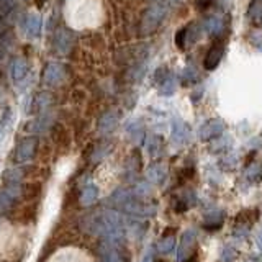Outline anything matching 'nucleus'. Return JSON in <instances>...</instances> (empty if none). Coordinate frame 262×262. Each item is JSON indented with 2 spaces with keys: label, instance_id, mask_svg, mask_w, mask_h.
<instances>
[{
  "label": "nucleus",
  "instance_id": "nucleus-13",
  "mask_svg": "<svg viewBox=\"0 0 262 262\" xmlns=\"http://www.w3.org/2000/svg\"><path fill=\"white\" fill-rule=\"evenodd\" d=\"M196 79H199V74H196V71L192 68V66H188V68L185 69V72H184L185 84H192V82H195Z\"/></svg>",
  "mask_w": 262,
  "mask_h": 262
},
{
  "label": "nucleus",
  "instance_id": "nucleus-20",
  "mask_svg": "<svg viewBox=\"0 0 262 262\" xmlns=\"http://www.w3.org/2000/svg\"><path fill=\"white\" fill-rule=\"evenodd\" d=\"M259 246H260V249H262V233H260V236H259Z\"/></svg>",
  "mask_w": 262,
  "mask_h": 262
},
{
  "label": "nucleus",
  "instance_id": "nucleus-23",
  "mask_svg": "<svg viewBox=\"0 0 262 262\" xmlns=\"http://www.w3.org/2000/svg\"><path fill=\"white\" fill-rule=\"evenodd\" d=\"M161 262H164V260H161Z\"/></svg>",
  "mask_w": 262,
  "mask_h": 262
},
{
  "label": "nucleus",
  "instance_id": "nucleus-3",
  "mask_svg": "<svg viewBox=\"0 0 262 262\" xmlns=\"http://www.w3.org/2000/svg\"><path fill=\"white\" fill-rule=\"evenodd\" d=\"M225 131V123L218 120V118H213V120H208L205 121L203 125L200 126L199 129V136L202 141H208L211 138H216L218 135H221Z\"/></svg>",
  "mask_w": 262,
  "mask_h": 262
},
{
  "label": "nucleus",
  "instance_id": "nucleus-22",
  "mask_svg": "<svg viewBox=\"0 0 262 262\" xmlns=\"http://www.w3.org/2000/svg\"><path fill=\"white\" fill-rule=\"evenodd\" d=\"M249 262H257V259H254V260H249Z\"/></svg>",
  "mask_w": 262,
  "mask_h": 262
},
{
  "label": "nucleus",
  "instance_id": "nucleus-7",
  "mask_svg": "<svg viewBox=\"0 0 262 262\" xmlns=\"http://www.w3.org/2000/svg\"><path fill=\"white\" fill-rule=\"evenodd\" d=\"M223 220H225L223 211H220V210L210 211L203 218V228L205 229H220L223 226Z\"/></svg>",
  "mask_w": 262,
  "mask_h": 262
},
{
  "label": "nucleus",
  "instance_id": "nucleus-17",
  "mask_svg": "<svg viewBox=\"0 0 262 262\" xmlns=\"http://www.w3.org/2000/svg\"><path fill=\"white\" fill-rule=\"evenodd\" d=\"M260 170H262V164H252V166L248 169V172H246V174H248L249 177H252V176H259V174H260Z\"/></svg>",
  "mask_w": 262,
  "mask_h": 262
},
{
  "label": "nucleus",
  "instance_id": "nucleus-11",
  "mask_svg": "<svg viewBox=\"0 0 262 262\" xmlns=\"http://www.w3.org/2000/svg\"><path fill=\"white\" fill-rule=\"evenodd\" d=\"M159 147H161V139L156 138V136H149L147 138V152L151 156H156L159 152Z\"/></svg>",
  "mask_w": 262,
  "mask_h": 262
},
{
  "label": "nucleus",
  "instance_id": "nucleus-21",
  "mask_svg": "<svg viewBox=\"0 0 262 262\" xmlns=\"http://www.w3.org/2000/svg\"><path fill=\"white\" fill-rule=\"evenodd\" d=\"M156 2H164V0H156ZM170 2H172V0H170Z\"/></svg>",
  "mask_w": 262,
  "mask_h": 262
},
{
  "label": "nucleus",
  "instance_id": "nucleus-10",
  "mask_svg": "<svg viewBox=\"0 0 262 262\" xmlns=\"http://www.w3.org/2000/svg\"><path fill=\"white\" fill-rule=\"evenodd\" d=\"M176 77H172V76H169V77H166L162 82H161V87H159V90H161V94L162 95H172L176 92V87H177V84H176Z\"/></svg>",
  "mask_w": 262,
  "mask_h": 262
},
{
  "label": "nucleus",
  "instance_id": "nucleus-9",
  "mask_svg": "<svg viewBox=\"0 0 262 262\" xmlns=\"http://www.w3.org/2000/svg\"><path fill=\"white\" fill-rule=\"evenodd\" d=\"M205 28H207V31L211 33V35H218V33L223 31L225 23H223V20L220 18V16L211 15V16H208V20L205 21Z\"/></svg>",
  "mask_w": 262,
  "mask_h": 262
},
{
  "label": "nucleus",
  "instance_id": "nucleus-14",
  "mask_svg": "<svg viewBox=\"0 0 262 262\" xmlns=\"http://www.w3.org/2000/svg\"><path fill=\"white\" fill-rule=\"evenodd\" d=\"M237 256V252L234 248H231V246H226V248L223 249V260L225 262H233Z\"/></svg>",
  "mask_w": 262,
  "mask_h": 262
},
{
  "label": "nucleus",
  "instance_id": "nucleus-5",
  "mask_svg": "<svg viewBox=\"0 0 262 262\" xmlns=\"http://www.w3.org/2000/svg\"><path fill=\"white\" fill-rule=\"evenodd\" d=\"M223 53H225V46L223 45H221V43L213 45L210 48V51L207 53V57H205V62H203L205 69H208V71L215 69L216 66L220 64L221 57H223Z\"/></svg>",
  "mask_w": 262,
  "mask_h": 262
},
{
  "label": "nucleus",
  "instance_id": "nucleus-16",
  "mask_svg": "<svg viewBox=\"0 0 262 262\" xmlns=\"http://www.w3.org/2000/svg\"><path fill=\"white\" fill-rule=\"evenodd\" d=\"M105 262H123L121 254L117 251H110L108 254L105 256Z\"/></svg>",
  "mask_w": 262,
  "mask_h": 262
},
{
  "label": "nucleus",
  "instance_id": "nucleus-19",
  "mask_svg": "<svg viewBox=\"0 0 262 262\" xmlns=\"http://www.w3.org/2000/svg\"><path fill=\"white\" fill-rule=\"evenodd\" d=\"M152 256H154V252H152V249H149V251H147L146 256H144L143 262H152Z\"/></svg>",
  "mask_w": 262,
  "mask_h": 262
},
{
  "label": "nucleus",
  "instance_id": "nucleus-12",
  "mask_svg": "<svg viewBox=\"0 0 262 262\" xmlns=\"http://www.w3.org/2000/svg\"><path fill=\"white\" fill-rule=\"evenodd\" d=\"M95 196H97V188L90 185V187L85 188L84 193H82V203L87 205V203H90V202H94V200H95Z\"/></svg>",
  "mask_w": 262,
  "mask_h": 262
},
{
  "label": "nucleus",
  "instance_id": "nucleus-18",
  "mask_svg": "<svg viewBox=\"0 0 262 262\" xmlns=\"http://www.w3.org/2000/svg\"><path fill=\"white\" fill-rule=\"evenodd\" d=\"M147 193H149V185H147V184H139L136 187V195L147 196Z\"/></svg>",
  "mask_w": 262,
  "mask_h": 262
},
{
  "label": "nucleus",
  "instance_id": "nucleus-4",
  "mask_svg": "<svg viewBox=\"0 0 262 262\" xmlns=\"http://www.w3.org/2000/svg\"><path fill=\"white\" fill-rule=\"evenodd\" d=\"M188 138H190V128H188V125L182 120H176L174 125H172V143L180 146L187 143Z\"/></svg>",
  "mask_w": 262,
  "mask_h": 262
},
{
  "label": "nucleus",
  "instance_id": "nucleus-6",
  "mask_svg": "<svg viewBox=\"0 0 262 262\" xmlns=\"http://www.w3.org/2000/svg\"><path fill=\"white\" fill-rule=\"evenodd\" d=\"M166 176H167V166L164 162L152 164V166H149V169H147V174H146L147 180L152 184H162Z\"/></svg>",
  "mask_w": 262,
  "mask_h": 262
},
{
  "label": "nucleus",
  "instance_id": "nucleus-8",
  "mask_svg": "<svg viewBox=\"0 0 262 262\" xmlns=\"http://www.w3.org/2000/svg\"><path fill=\"white\" fill-rule=\"evenodd\" d=\"M174 246H176V231L174 229H166V233L162 234L158 248L162 254H170L174 251Z\"/></svg>",
  "mask_w": 262,
  "mask_h": 262
},
{
  "label": "nucleus",
  "instance_id": "nucleus-15",
  "mask_svg": "<svg viewBox=\"0 0 262 262\" xmlns=\"http://www.w3.org/2000/svg\"><path fill=\"white\" fill-rule=\"evenodd\" d=\"M115 125H117V118H115V115H106V117L103 118V121H102V129H112Z\"/></svg>",
  "mask_w": 262,
  "mask_h": 262
},
{
  "label": "nucleus",
  "instance_id": "nucleus-2",
  "mask_svg": "<svg viewBox=\"0 0 262 262\" xmlns=\"http://www.w3.org/2000/svg\"><path fill=\"white\" fill-rule=\"evenodd\" d=\"M164 15H166V8L164 7H152L151 10H147L144 18H143V23H141V30L146 35V33H152L156 28L159 27V23L162 21Z\"/></svg>",
  "mask_w": 262,
  "mask_h": 262
},
{
  "label": "nucleus",
  "instance_id": "nucleus-1",
  "mask_svg": "<svg viewBox=\"0 0 262 262\" xmlns=\"http://www.w3.org/2000/svg\"><path fill=\"white\" fill-rule=\"evenodd\" d=\"M195 244H196V233L193 229H188L187 233H184L182 239L179 244V251H177V260L179 262H187L193 256L195 251Z\"/></svg>",
  "mask_w": 262,
  "mask_h": 262
}]
</instances>
